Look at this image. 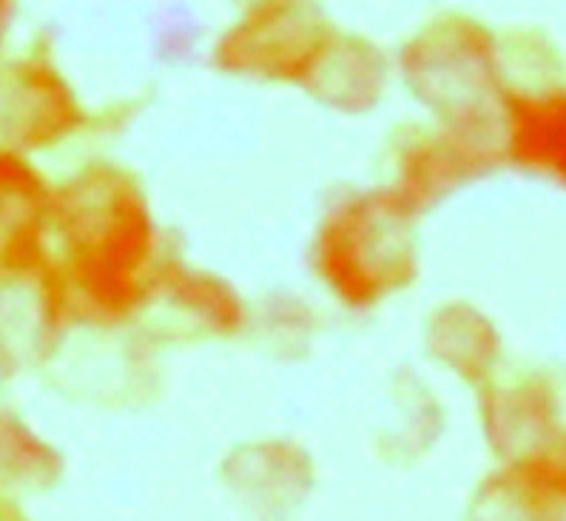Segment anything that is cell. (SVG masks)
<instances>
[{"instance_id": "6da1fadb", "label": "cell", "mask_w": 566, "mask_h": 521, "mask_svg": "<svg viewBox=\"0 0 566 521\" xmlns=\"http://www.w3.org/2000/svg\"><path fill=\"white\" fill-rule=\"evenodd\" d=\"M49 217L61 246L52 268L72 320L103 334L140 327L177 257L146 183L120 163H88L54 188Z\"/></svg>"}, {"instance_id": "7a4b0ae2", "label": "cell", "mask_w": 566, "mask_h": 521, "mask_svg": "<svg viewBox=\"0 0 566 521\" xmlns=\"http://www.w3.org/2000/svg\"><path fill=\"white\" fill-rule=\"evenodd\" d=\"M421 220L379 183L331 197L307 237V274L345 314H379L421 277Z\"/></svg>"}, {"instance_id": "3957f363", "label": "cell", "mask_w": 566, "mask_h": 521, "mask_svg": "<svg viewBox=\"0 0 566 521\" xmlns=\"http://www.w3.org/2000/svg\"><path fill=\"white\" fill-rule=\"evenodd\" d=\"M499 166H504L501 132L439 121L390 146L387 180L381 183L416 215L427 217Z\"/></svg>"}, {"instance_id": "277c9868", "label": "cell", "mask_w": 566, "mask_h": 521, "mask_svg": "<svg viewBox=\"0 0 566 521\" xmlns=\"http://www.w3.org/2000/svg\"><path fill=\"white\" fill-rule=\"evenodd\" d=\"M143 325L171 331V336L188 342L237 340L251 325V305L233 282L177 254L168 262Z\"/></svg>"}, {"instance_id": "5b68a950", "label": "cell", "mask_w": 566, "mask_h": 521, "mask_svg": "<svg viewBox=\"0 0 566 521\" xmlns=\"http://www.w3.org/2000/svg\"><path fill=\"white\" fill-rule=\"evenodd\" d=\"M424 356L444 379L464 388H484L504 365V340L481 308L470 302H441L427 316L421 334Z\"/></svg>"}, {"instance_id": "8992f818", "label": "cell", "mask_w": 566, "mask_h": 521, "mask_svg": "<svg viewBox=\"0 0 566 521\" xmlns=\"http://www.w3.org/2000/svg\"><path fill=\"white\" fill-rule=\"evenodd\" d=\"M501 154L504 166L566 191V94L510 97L501 114Z\"/></svg>"}]
</instances>
